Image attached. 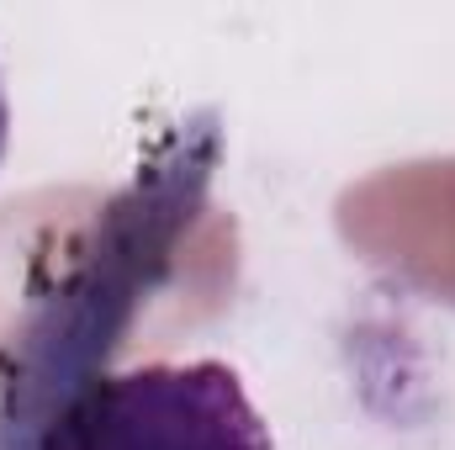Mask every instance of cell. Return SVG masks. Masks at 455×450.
Here are the masks:
<instances>
[{
    "mask_svg": "<svg viewBox=\"0 0 455 450\" xmlns=\"http://www.w3.org/2000/svg\"><path fill=\"white\" fill-rule=\"evenodd\" d=\"M37 450H275L228 360H143L80 382Z\"/></svg>",
    "mask_w": 455,
    "mask_h": 450,
    "instance_id": "1",
    "label": "cell"
},
{
    "mask_svg": "<svg viewBox=\"0 0 455 450\" xmlns=\"http://www.w3.org/2000/svg\"><path fill=\"white\" fill-rule=\"evenodd\" d=\"M5 138H11V107H5V91H0V159H5Z\"/></svg>",
    "mask_w": 455,
    "mask_h": 450,
    "instance_id": "2",
    "label": "cell"
}]
</instances>
